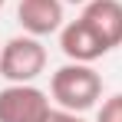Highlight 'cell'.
Listing matches in <instances>:
<instances>
[{
    "instance_id": "1",
    "label": "cell",
    "mask_w": 122,
    "mask_h": 122,
    "mask_svg": "<svg viewBox=\"0 0 122 122\" xmlns=\"http://www.w3.org/2000/svg\"><path fill=\"white\" fill-rule=\"evenodd\" d=\"M50 96L60 109L69 112H89L102 99V76L92 69V63H66L50 76Z\"/></svg>"
},
{
    "instance_id": "2",
    "label": "cell",
    "mask_w": 122,
    "mask_h": 122,
    "mask_svg": "<svg viewBox=\"0 0 122 122\" xmlns=\"http://www.w3.org/2000/svg\"><path fill=\"white\" fill-rule=\"evenodd\" d=\"M46 69V46L40 36H13L0 46V76L7 82H33Z\"/></svg>"
},
{
    "instance_id": "3",
    "label": "cell",
    "mask_w": 122,
    "mask_h": 122,
    "mask_svg": "<svg viewBox=\"0 0 122 122\" xmlns=\"http://www.w3.org/2000/svg\"><path fill=\"white\" fill-rule=\"evenodd\" d=\"M50 96L33 82H10L0 89V122H50Z\"/></svg>"
},
{
    "instance_id": "4",
    "label": "cell",
    "mask_w": 122,
    "mask_h": 122,
    "mask_svg": "<svg viewBox=\"0 0 122 122\" xmlns=\"http://www.w3.org/2000/svg\"><path fill=\"white\" fill-rule=\"evenodd\" d=\"M60 50L66 53V60H73V63H96V60H102V56L109 53V46L92 33V26L82 20V17L63 23V30H60Z\"/></svg>"
},
{
    "instance_id": "5",
    "label": "cell",
    "mask_w": 122,
    "mask_h": 122,
    "mask_svg": "<svg viewBox=\"0 0 122 122\" xmlns=\"http://www.w3.org/2000/svg\"><path fill=\"white\" fill-rule=\"evenodd\" d=\"M63 0H20L17 7V23L30 36H50L63 30Z\"/></svg>"
},
{
    "instance_id": "6",
    "label": "cell",
    "mask_w": 122,
    "mask_h": 122,
    "mask_svg": "<svg viewBox=\"0 0 122 122\" xmlns=\"http://www.w3.org/2000/svg\"><path fill=\"white\" fill-rule=\"evenodd\" d=\"M82 20L109 50L122 46V0H89L82 7Z\"/></svg>"
},
{
    "instance_id": "7",
    "label": "cell",
    "mask_w": 122,
    "mask_h": 122,
    "mask_svg": "<svg viewBox=\"0 0 122 122\" xmlns=\"http://www.w3.org/2000/svg\"><path fill=\"white\" fill-rule=\"evenodd\" d=\"M96 122H122V92L109 96V99L99 106V116H96Z\"/></svg>"
},
{
    "instance_id": "8",
    "label": "cell",
    "mask_w": 122,
    "mask_h": 122,
    "mask_svg": "<svg viewBox=\"0 0 122 122\" xmlns=\"http://www.w3.org/2000/svg\"><path fill=\"white\" fill-rule=\"evenodd\" d=\"M50 122H86V119H82V112H69V109H53Z\"/></svg>"
},
{
    "instance_id": "9",
    "label": "cell",
    "mask_w": 122,
    "mask_h": 122,
    "mask_svg": "<svg viewBox=\"0 0 122 122\" xmlns=\"http://www.w3.org/2000/svg\"><path fill=\"white\" fill-rule=\"evenodd\" d=\"M63 3H76V7H86L89 0H63Z\"/></svg>"
},
{
    "instance_id": "10",
    "label": "cell",
    "mask_w": 122,
    "mask_h": 122,
    "mask_svg": "<svg viewBox=\"0 0 122 122\" xmlns=\"http://www.w3.org/2000/svg\"><path fill=\"white\" fill-rule=\"evenodd\" d=\"M3 3H7V0H0V7H3Z\"/></svg>"
}]
</instances>
